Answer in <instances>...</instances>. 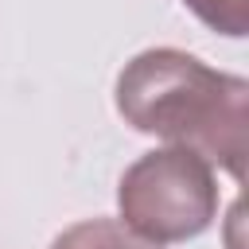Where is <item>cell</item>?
<instances>
[{"mask_svg": "<svg viewBox=\"0 0 249 249\" xmlns=\"http://www.w3.org/2000/svg\"><path fill=\"white\" fill-rule=\"evenodd\" d=\"M117 113L136 132L187 148L237 183L245 179L249 82L241 74L214 70L175 47H152L117 74Z\"/></svg>", "mask_w": 249, "mask_h": 249, "instance_id": "obj_1", "label": "cell"}, {"mask_svg": "<svg viewBox=\"0 0 249 249\" xmlns=\"http://www.w3.org/2000/svg\"><path fill=\"white\" fill-rule=\"evenodd\" d=\"M121 226L140 241L175 245L198 237L218 218L214 167L187 148H156L124 167L117 183Z\"/></svg>", "mask_w": 249, "mask_h": 249, "instance_id": "obj_2", "label": "cell"}, {"mask_svg": "<svg viewBox=\"0 0 249 249\" xmlns=\"http://www.w3.org/2000/svg\"><path fill=\"white\" fill-rule=\"evenodd\" d=\"M51 249H160L152 241H140L132 230H124L117 218H86L62 230Z\"/></svg>", "mask_w": 249, "mask_h": 249, "instance_id": "obj_3", "label": "cell"}, {"mask_svg": "<svg viewBox=\"0 0 249 249\" xmlns=\"http://www.w3.org/2000/svg\"><path fill=\"white\" fill-rule=\"evenodd\" d=\"M210 31L226 35V39H241L249 27V8L245 0H183Z\"/></svg>", "mask_w": 249, "mask_h": 249, "instance_id": "obj_4", "label": "cell"}]
</instances>
